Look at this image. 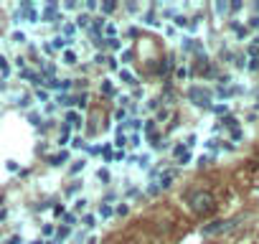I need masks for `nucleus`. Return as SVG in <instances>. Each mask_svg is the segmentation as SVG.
Returning a JSON list of instances; mask_svg holds the SVG:
<instances>
[{"instance_id":"1","label":"nucleus","mask_w":259,"mask_h":244,"mask_svg":"<svg viewBox=\"0 0 259 244\" xmlns=\"http://www.w3.org/2000/svg\"><path fill=\"white\" fill-rule=\"evenodd\" d=\"M188 204H191L193 214H198V216H208V214H213V209H216V198H213V193H208V191H196V193H191Z\"/></svg>"},{"instance_id":"2","label":"nucleus","mask_w":259,"mask_h":244,"mask_svg":"<svg viewBox=\"0 0 259 244\" xmlns=\"http://www.w3.org/2000/svg\"><path fill=\"white\" fill-rule=\"evenodd\" d=\"M188 99H191L193 104H198V107H208V104H211V94L203 92L201 87H193V89L188 92Z\"/></svg>"},{"instance_id":"3","label":"nucleus","mask_w":259,"mask_h":244,"mask_svg":"<svg viewBox=\"0 0 259 244\" xmlns=\"http://www.w3.org/2000/svg\"><path fill=\"white\" fill-rule=\"evenodd\" d=\"M234 224H236V221H213V224L203 226V234H206V236H211V234H221V231L231 229Z\"/></svg>"},{"instance_id":"4","label":"nucleus","mask_w":259,"mask_h":244,"mask_svg":"<svg viewBox=\"0 0 259 244\" xmlns=\"http://www.w3.org/2000/svg\"><path fill=\"white\" fill-rule=\"evenodd\" d=\"M44 21H54L56 18V3H51V6H46L44 8V16H41Z\"/></svg>"},{"instance_id":"5","label":"nucleus","mask_w":259,"mask_h":244,"mask_svg":"<svg viewBox=\"0 0 259 244\" xmlns=\"http://www.w3.org/2000/svg\"><path fill=\"white\" fill-rule=\"evenodd\" d=\"M119 79H122L124 84H138L135 76H133V71H127V69H119Z\"/></svg>"},{"instance_id":"6","label":"nucleus","mask_w":259,"mask_h":244,"mask_svg":"<svg viewBox=\"0 0 259 244\" xmlns=\"http://www.w3.org/2000/svg\"><path fill=\"white\" fill-rule=\"evenodd\" d=\"M66 158H69V153H66V150H61L59 155H54V158H51V166H61V163H66Z\"/></svg>"},{"instance_id":"7","label":"nucleus","mask_w":259,"mask_h":244,"mask_svg":"<svg viewBox=\"0 0 259 244\" xmlns=\"http://www.w3.org/2000/svg\"><path fill=\"white\" fill-rule=\"evenodd\" d=\"M89 21H92V18H89L87 13H81V16L76 18V26H79V28H89Z\"/></svg>"},{"instance_id":"8","label":"nucleus","mask_w":259,"mask_h":244,"mask_svg":"<svg viewBox=\"0 0 259 244\" xmlns=\"http://www.w3.org/2000/svg\"><path fill=\"white\" fill-rule=\"evenodd\" d=\"M0 74H3V76H8V74H11V66H8V59H3V56H0Z\"/></svg>"},{"instance_id":"9","label":"nucleus","mask_w":259,"mask_h":244,"mask_svg":"<svg viewBox=\"0 0 259 244\" xmlns=\"http://www.w3.org/2000/svg\"><path fill=\"white\" fill-rule=\"evenodd\" d=\"M66 122H69V125H74V128H76V125H81V122H79V114H76V112H69V114H66Z\"/></svg>"},{"instance_id":"10","label":"nucleus","mask_w":259,"mask_h":244,"mask_svg":"<svg viewBox=\"0 0 259 244\" xmlns=\"http://www.w3.org/2000/svg\"><path fill=\"white\" fill-rule=\"evenodd\" d=\"M66 46H69V38H61V36L54 38V49H66Z\"/></svg>"},{"instance_id":"11","label":"nucleus","mask_w":259,"mask_h":244,"mask_svg":"<svg viewBox=\"0 0 259 244\" xmlns=\"http://www.w3.org/2000/svg\"><path fill=\"white\" fill-rule=\"evenodd\" d=\"M64 64H69V66L76 64V54L74 51H64Z\"/></svg>"},{"instance_id":"12","label":"nucleus","mask_w":259,"mask_h":244,"mask_svg":"<svg viewBox=\"0 0 259 244\" xmlns=\"http://www.w3.org/2000/svg\"><path fill=\"white\" fill-rule=\"evenodd\" d=\"M117 8V3H114V0H107V3H102V13H112Z\"/></svg>"},{"instance_id":"13","label":"nucleus","mask_w":259,"mask_h":244,"mask_svg":"<svg viewBox=\"0 0 259 244\" xmlns=\"http://www.w3.org/2000/svg\"><path fill=\"white\" fill-rule=\"evenodd\" d=\"M102 92H104L107 97H114V87H112L109 82H102Z\"/></svg>"},{"instance_id":"14","label":"nucleus","mask_w":259,"mask_h":244,"mask_svg":"<svg viewBox=\"0 0 259 244\" xmlns=\"http://www.w3.org/2000/svg\"><path fill=\"white\" fill-rule=\"evenodd\" d=\"M224 125L231 128V130H236V117H224Z\"/></svg>"},{"instance_id":"15","label":"nucleus","mask_w":259,"mask_h":244,"mask_svg":"<svg viewBox=\"0 0 259 244\" xmlns=\"http://www.w3.org/2000/svg\"><path fill=\"white\" fill-rule=\"evenodd\" d=\"M170 181H173V173H165V176L160 178V186H163V188H168V186H170Z\"/></svg>"},{"instance_id":"16","label":"nucleus","mask_w":259,"mask_h":244,"mask_svg":"<svg viewBox=\"0 0 259 244\" xmlns=\"http://www.w3.org/2000/svg\"><path fill=\"white\" fill-rule=\"evenodd\" d=\"M124 143H127V138H124V133L119 130V133H117V140H114V145H119V148H122Z\"/></svg>"},{"instance_id":"17","label":"nucleus","mask_w":259,"mask_h":244,"mask_svg":"<svg viewBox=\"0 0 259 244\" xmlns=\"http://www.w3.org/2000/svg\"><path fill=\"white\" fill-rule=\"evenodd\" d=\"M226 11H229L226 3H216V13H226Z\"/></svg>"},{"instance_id":"18","label":"nucleus","mask_w":259,"mask_h":244,"mask_svg":"<svg viewBox=\"0 0 259 244\" xmlns=\"http://www.w3.org/2000/svg\"><path fill=\"white\" fill-rule=\"evenodd\" d=\"M107 46H109V49H119V41H117V38H107Z\"/></svg>"},{"instance_id":"19","label":"nucleus","mask_w":259,"mask_h":244,"mask_svg":"<svg viewBox=\"0 0 259 244\" xmlns=\"http://www.w3.org/2000/svg\"><path fill=\"white\" fill-rule=\"evenodd\" d=\"M81 168H84V160H79V163H74V166H71V173H79Z\"/></svg>"},{"instance_id":"20","label":"nucleus","mask_w":259,"mask_h":244,"mask_svg":"<svg viewBox=\"0 0 259 244\" xmlns=\"http://www.w3.org/2000/svg\"><path fill=\"white\" fill-rule=\"evenodd\" d=\"M56 236H59V241H61L64 236H69V226H64V229H59V234H56Z\"/></svg>"},{"instance_id":"21","label":"nucleus","mask_w":259,"mask_h":244,"mask_svg":"<svg viewBox=\"0 0 259 244\" xmlns=\"http://www.w3.org/2000/svg\"><path fill=\"white\" fill-rule=\"evenodd\" d=\"M13 41H16V44H23L26 36H23V33H13Z\"/></svg>"},{"instance_id":"22","label":"nucleus","mask_w":259,"mask_h":244,"mask_svg":"<svg viewBox=\"0 0 259 244\" xmlns=\"http://www.w3.org/2000/svg\"><path fill=\"white\" fill-rule=\"evenodd\" d=\"M186 76H188V69L181 66V69H178V79H186Z\"/></svg>"},{"instance_id":"23","label":"nucleus","mask_w":259,"mask_h":244,"mask_svg":"<svg viewBox=\"0 0 259 244\" xmlns=\"http://www.w3.org/2000/svg\"><path fill=\"white\" fill-rule=\"evenodd\" d=\"M36 97H38V99H41V102H46V99H49V94H46V92H44V89H38V92H36Z\"/></svg>"},{"instance_id":"24","label":"nucleus","mask_w":259,"mask_h":244,"mask_svg":"<svg viewBox=\"0 0 259 244\" xmlns=\"http://www.w3.org/2000/svg\"><path fill=\"white\" fill-rule=\"evenodd\" d=\"M97 176H99V181H109V173H107V171H102V168H99V173H97Z\"/></svg>"},{"instance_id":"25","label":"nucleus","mask_w":259,"mask_h":244,"mask_svg":"<svg viewBox=\"0 0 259 244\" xmlns=\"http://www.w3.org/2000/svg\"><path fill=\"white\" fill-rule=\"evenodd\" d=\"M84 209H87V201L79 198V201H76V211H84Z\"/></svg>"},{"instance_id":"26","label":"nucleus","mask_w":259,"mask_h":244,"mask_svg":"<svg viewBox=\"0 0 259 244\" xmlns=\"http://www.w3.org/2000/svg\"><path fill=\"white\" fill-rule=\"evenodd\" d=\"M99 214H102V216H109L112 209H109V206H99Z\"/></svg>"},{"instance_id":"27","label":"nucleus","mask_w":259,"mask_h":244,"mask_svg":"<svg viewBox=\"0 0 259 244\" xmlns=\"http://www.w3.org/2000/svg\"><path fill=\"white\" fill-rule=\"evenodd\" d=\"M249 69H251V71H259V59H251V64H249Z\"/></svg>"},{"instance_id":"28","label":"nucleus","mask_w":259,"mask_h":244,"mask_svg":"<svg viewBox=\"0 0 259 244\" xmlns=\"http://www.w3.org/2000/svg\"><path fill=\"white\" fill-rule=\"evenodd\" d=\"M138 163H140V166H148V163H150V155H143V158H138Z\"/></svg>"},{"instance_id":"29","label":"nucleus","mask_w":259,"mask_h":244,"mask_svg":"<svg viewBox=\"0 0 259 244\" xmlns=\"http://www.w3.org/2000/svg\"><path fill=\"white\" fill-rule=\"evenodd\" d=\"M249 26H251V28H259V16H254V18L249 21Z\"/></svg>"},{"instance_id":"30","label":"nucleus","mask_w":259,"mask_h":244,"mask_svg":"<svg viewBox=\"0 0 259 244\" xmlns=\"http://www.w3.org/2000/svg\"><path fill=\"white\" fill-rule=\"evenodd\" d=\"M213 112H216V114H226V104H224V107H213Z\"/></svg>"},{"instance_id":"31","label":"nucleus","mask_w":259,"mask_h":244,"mask_svg":"<svg viewBox=\"0 0 259 244\" xmlns=\"http://www.w3.org/2000/svg\"><path fill=\"white\" fill-rule=\"evenodd\" d=\"M71 145H74V148H81V145H84V140H81V138H74V143H71Z\"/></svg>"},{"instance_id":"32","label":"nucleus","mask_w":259,"mask_h":244,"mask_svg":"<svg viewBox=\"0 0 259 244\" xmlns=\"http://www.w3.org/2000/svg\"><path fill=\"white\" fill-rule=\"evenodd\" d=\"M8 244H18V236H13V239H11V241H8Z\"/></svg>"},{"instance_id":"33","label":"nucleus","mask_w":259,"mask_h":244,"mask_svg":"<svg viewBox=\"0 0 259 244\" xmlns=\"http://www.w3.org/2000/svg\"><path fill=\"white\" fill-rule=\"evenodd\" d=\"M254 46H256V49H259V38H254Z\"/></svg>"},{"instance_id":"34","label":"nucleus","mask_w":259,"mask_h":244,"mask_svg":"<svg viewBox=\"0 0 259 244\" xmlns=\"http://www.w3.org/2000/svg\"><path fill=\"white\" fill-rule=\"evenodd\" d=\"M46 244H51V241H46Z\"/></svg>"}]
</instances>
